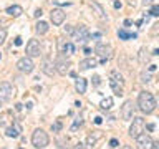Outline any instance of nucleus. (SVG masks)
I'll list each match as a JSON object with an SVG mask.
<instances>
[{
	"instance_id": "36",
	"label": "nucleus",
	"mask_w": 159,
	"mask_h": 149,
	"mask_svg": "<svg viewBox=\"0 0 159 149\" xmlns=\"http://www.w3.org/2000/svg\"><path fill=\"white\" fill-rule=\"evenodd\" d=\"M131 25H132V22L129 20V18H126V20H124V27H131Z\"/></svg>"
},
{
	"instance_id": "19",
	"label": "nucleus",
	"mask_w": 159,
	"mask_h": 149,
	"mask_svg": "<svg viewBox=\"0 0 159 149\" xmlns=\"http://www.w3.org/2000/svg\"><path fill=\"white\" fill-rule=\"evenodd\" d=\"M48 23L46 22H43V20H40V22H37V25H35V32L38 35H45L46 32H48Z\"/></svg>"
},
{
	"instance_id": "16",
	"label": "nucleus",
	"mask_w": 159,
	"mask_h": 149,
	"mask_svg": "<svg viewBox=\"0 0 159 149\" xmlns=\"http://www.w3.org/2000/svg\"><path fill=\"white\" fill-rule=\"evenodd\" d=\"M90 7L96 12V15H98V18H101V20H106V14L105 10H103V7L99 5L98 2H90Z\"/></svg>"
},
{
	"instance_id": "30",
	"label": "nucleus",
	"mask_w": 159,
	"mask_h": 149,
	"mask_svg": "<svg viewBox=\"0 0 159 149\" xmlns=\"http://www.w3.org/2000/svg\"><path fill=\"white\" fill-rule=\"evenodd\" d=\"M22 43H23L22 37H17V38H15V47H22Z\"/></svg>"
},
{
	"instance_id": "35",
	"label": "nucleus",
	"mask_w": 159,
	"mask_h": 149,
	"mask_svg": "<svg viewBox=\"0 0 159 149\" xmlns=\"http://www.w3.org/2000/svg\"><path fill=\"white\" fill-rule=\"evenodd\" d=\"M93 83H94V85H99V76H98V74H96V76H93Z\"/></svg>"
},
{
	"instance_id": "38",
	"label": "nucleus",
	"mask_w": 159,
	"mask_h": 149,
	"mask_svg": "<svg viewBox=\"0 0 159 149\" xmlns=\"http://www.w3.org/2000/svg\"><path fill=\"white\" fill-rule=\"evenodd\" d=\"M75 149H85V144H83V142H78V144L75 146Z\"/></svg>"
},
{
	"instance_id": "28",
	"label": "nucleus",
	"mask_w": 159,
	"mask_h": 149,
	"mask_svg": "<svg viewBox=\"0 0 159 149\" xmlns=\"http://www.w3.org/2000/svg\"><path fill=\"white\" fill-rule=\"evenodd\" d=\"M151 15H152V17H158V15H159V5H152Z\"/></svg>"
},
{
	"instance_id": "37",
	"label": "nucleus",
	"mask_w": 159,
	"mask_h": 149,
	"mask_svg": "<svg viewBox=\"0 0 159 149\" xmlns=\"http://www.w3.org/2000/svg\"><path fill=\"white\" fill-rule=\"evenodd\" d=\"M144 128H147L149 131H154V124H152V123H149V124H146Z\"/></svg>"
},
{
	"instance_id": "14",
	"label": "nucleus",
	"mask_w": 159,
	"mask_h": 149,
	"mask_svg": "<svg viewBox=\"0 0 159 149\" xmlns=\"http://www.w3.org/2000/svg\"><path fill=\"white\" fill-rule=\"evenodd\" d=\"M0 93L3 95V100H10L15 95V89H13V86L8 81H3L0 85Z\"/></svg>"
},
{
	"instance_id": "7",
	"label": "nucleus",
	"mask_w": 159,
	"mask_h": 149,
	"mask_svg": "<svg viewBox=\"0 0 159 149\" xmlns=\"http://www.w3.org/2000/svg\"><path fill=\"white\" fill-rule=\"evenodd\" d=\"M136 144H138V149H158L156 148V142L152 141V137L149 134H141L136 137Z\"/></svg>"
},
{
	"instance_id": "9",
	"label": "nucleus",
	"mask_w": 159,
	"mask_h": 149,
	"mask_svg": "<svg viewBox=\"0 0 159 149\" xmlns=\"http://www.w3.org/2000/svg\"><path fill=\"white\" fill-rule=\"evenodd\" d=\"M17 68H18V71H22V73L30 74L33 70H35V63H33L32 58L23 56V58H20V60L17 61Z\"/></svg>"
},
{
	"instance_id": "41",
	"label": "nucleus",
	"mask_w": 159,
	"mask_h": 149,
	"mask_svg": "<svg viewBox=\"0 0 159 149\" xmlns=\"http://www.w3.org/2000/svg\"><path fill=\"white\" fill-rule=\"evenodd\" d=\"M85 53H86V55H90V53H91V48L86 47V48H85Z\"/></svg>"
},
{
	"instance_id": "10",
	"label": "nucleus",
	"mask_w": 159,
	"mask_h": 149,
	"mask_svg": "<svg viewBox=\"0 0 159 149\" xmlns=\"http://www.w3.org/2000/svg\"><path fill=\"white\" fill-rule=\"evenodd\" d=\"M41 55V45L38 40H30L26 43V56L28 58H35Z\"/></svg>"
},
{
	"instance_id": "44",
	"label": "nucleus",
	"mask_w": 159,
	"mask_h": 149,
	"mask_svg": "<svg viewBox=\"0 0 159 149\" xmlns=\"http://www.w3.org/2000/svg\"><path fill=\"white\" fill-rule=\"evenodd\" d=\"M0 58H2V53H0Z\"/></svg>"
},
{
	"instance_id": "18",
	"label": "nucleus",
	"mask_w": 159,
	"mask_h": 149,
	"mask_svg": "<svg viewBox=\"0 0 159 149\" xmlns=\"http://www.w3.org/2000/svg\"><path fill=\"white\" fill-rule=\"evenodd\" d=\"M7 14L10 15V17H20V15L23 14V8L20 7V5H10V7L7 8Z\"/></svg>"
},
{
	"instance_id": "45",
	"label": "nucleus",
	"mask_w": 159,
	"mask_h": 149,
	"mask_svg": "<svg viewBox=\"0 0 159 149\" xmlns=\"http://www.w3.org/2000/svg\"><path fill=\"white\" fill-rule=\"evenodd\" d=\"M0 104H2V101H0Z\"/></svg>"
},
{
	"instance_id": "2",
	"label": "nucleus",
	"mask_w": 159,
	"mask_h": 149,
	"mask_svg": "<svg viewBox=\"0 0 159 149\" xmlns=\"http://www.w3.org/2000/svg\"><path fill=\"white\" fill-rule=\"evenodd\" d=\"M109 86H111L113 93L116 96H123L124 95V80L118 71H111L109 73Z\"/></svg>"
},
{
	"instance_id": "29",
	"label": "nucleus",
	"mask_w": 159,
	"mask_h": 149,
	"mask_svg": "<svg viewBox=\"0 0 159 149\" xmlns=\"http://www.w3.org/2000/svg\"><path fill=\"white\" fill-rule=\"evenodd\" d=\"M52 129H53V131H55V133H58V131H60V129H61V123H55V124H53V126H52Z\"/></svg>"
},
{
	"instance_id": "33",
	"label": "nucleus",
	"mask_w": 159,
	"mask_h": 149,
	"mask_svg": "<svg viewBox=\"0 0 159 149\" xmlns=\"http://www.w3.org/2000/svg\"><path fill=\"white\" fill-rule=\"evenodd\" d=\"M101 123H103V118L96 116V118H94V124H101Z\"/></svg>"
},
{
	"instance_id": "3",
	"label": "nucleus",
	"mask_w": 159,
	"mask_h": 149,
	"mask_svg": "<svg viewBox=\"0 0 159 149\" xmlns=\"http://www.w3.org/2000/svg\"><path fill=\"white\" fill-rule=\"evenodd\" d=\"M48 142H50V137H48V134H46L41 128H37L35 131H33V134H32V144L37 149L46 148V146H48Z\"/></svg>"
},
{
	"instance_id": "32",
	"label": "nucleus",
	"mask_w": 159,
	"mask_h": 149,
	"mask_svg": "<svg viewBox=\"0 0 159 149\" xmlns=\"http://www.w3.org/2000/svg\"><path fill=\"white\" fill-rule=\"evenodd\" d=\"M94 142H96V137H93V136H88V144H90V146H93Z\"/></svg>"
},
{
	"instance_id": "24",
	"label": "nucleus",
	"mask_w": 159,
	"mask_h": 149,
	"mask_svg": "<svg viewBox=\"0 0 159 149\" xmlns=\"http://www.w3.org/2000/svg\"><path fill=\"white\" fill-rule=\"evenodd\" d=\"M152 78H151V74L149 73H141V81L143 83H149Z\"/></svg>"
},
{
	"instance_id": "26",
	"label": "nucleus",
	"mask_w": 159,
	"mask_h": 149,
	"mask_svg": "<svg viewBox=\"0 0 159 149\" xmlns=\"http://www.w3.org/2000/svg\"><path fill=\"white\" fill-rule=\"evenodd\" d=\"M5 38H7V32L3 30V28H0V45L5 41Z\"/></svg>"
},
{
	"instance_id": "5",
	"label": "nucleus",
	"mask_w": 159,
	"mask_h": 149,
	"mask_svg": "<svg viewBox=\"0 0 159 149\" xmlns=\"http://www.w3.org/2000/svg\"><path fill=\"white\" fill-rule=\"evenodd\" d=\"M94 53H96L99 58H101V60H99V63H106V61L111 58L113 48L109 47V45L103 43V41H98V43L94 45Z\"/></svg>"
},
{
	"instance_id": "6",
	"label": "nucleus",
	"mask_w": 159,
	"mask_h": 149,
	"mask_svg": "<svg viewBox=\"0 0 159 149\" xmlns=\"http://www.w3.org/2000/svg\"><path fill=\"white\" fill-rule=\"evenodd\" d=\"M144 126H146V123L143 118H132V123L129 126V136L131 137H138L141 133H144Z\"/></svg>"
},
{
	"instance_id": "25",
	"label": "nucleus",
	"mask_w": 159,
	"mask_h": 149,
	"mask_svg": "<svg viewBox=\"0 0 159 149\" xmlns=\"http://www.w3.org/2000/svg\"><path fill=\"white\" fill-rule=\"evenodd\" d=\"M81 124H83V119H81V118H76V121H75V124L71 126V131H75V129L78 128V126H81Z\"/></svg>"
},
{
	"instance_id": "4",
	"label": "nucleus",
	"mask_w": 159,
	"mask_h": 149,
	"mask_svg": "<svg viewBox=\"0 0 159 149\" xmlns=\"http://www.w3.org/2000/svg\"><path fill=\"white\" fill-rule=\"evenodd\" d=\"M53 65H55V70H56V73L61 74V76H65V74L70 71L71 61H70V58H66V55H61V53H60L58 56L55 58Z\"/></svg>"
},
{
	"instance_id": "20",
	"label": "nucleus",
	"mask_w": 159,
	"mask_h": 149,
	"mask_svg": "<svg viewBox=\"0 0 159 149\" xmlns=\"http://www.w3.org/2000/svg\"><path fill=\"white\" fill-rule=\"evenodd\" d=\"M60 45H61V50H63V53H66V55H73L75 51H76V48H75V45H73L71 41H66V43L60 41Z\"/></svg>"
},
{
	"instance_id": "43",
	"label": "nucleus",
	"mask_w": 159,
	"mask_h": 149,
	"mask_svg": "<svg viewBox=\"0 0 159 149\" xmlns=\"http://www.w3.org/2000/svg\"><path fill=\"white\" fill-rule=\"evenodd\" d=\"M123 149H132L131 146H123Z\"/></svg>"
},
{
	"instance_id": "17",
	"label": "nucleus",
	"mask_w": 159,
	"mask_h": 149,
	"mask_svg": "<svg viewBox=\"0 0 159 149\" xmlns=\"http://www.w3.org/2000/svg\"><path fill=\"white\" fill-rule=\"evenodd\" d=\"M86 86H88V83H86L85 78H76L75 88H76V91H78L80 95H81V93H86Z\"/></svg>"
},
{
	"instance_id": "1",
	"label": "nucleus",
	"mask_w": 159,
	"mask_h": 149,
	"mask_svg": "<svg viewBox=\"0 0 159 149\" xmlns=\"http://www.w3.org/2000/svg\"><path fill=\"white\" fill-rule=\"evenodd\" d=\"M138 106L143 113L151 114V113H154L158 103H156V98H154L152 93H149V91H141L139 96H138Z\"/></svg>"
},
{
	"instance_id": "8",
	"label": "nucleus",
	"mask_w": 159,
	"mask_h": 149,
	"mask_svg": "<svg viewBox=\"0 0 159 149\" xmlns=\"http://www.w3.org/2000/svg\"><path fill=\"white\" fill-rule=\"evenodd\" d=\"M71 37H73V40H75V41H81V43H85V41L90 40V30H88L85 25L75 27Z\"/></svg>"
},
{
	"instance_id": "40",
	"label": "nucleus",
	"mask_w": 159,
	"mask_h": 149,
	"mask_svg": "<svg viewBox=\"0 0 159 149\" xmlns=\"http://www.w3.org/2000/svg\"><path fill=\"white\" fill-rule=\"evenodd\" d=\"M121 7V2H118V0H116V2H114V8H119Z\"/></svg>"
},
{
	"instance_id": "22",
	"label": "nucleus",
	"mask_w": 159,
	"mask_h": 149,
	"mask_svg": "<svg viewBox=\"0 0 159 149\" xmlns=\"http://www.w3.org/2000/svg\"><path fill=\"white\" fill-rule=\"evenodd\" d=\"M99 108L105 109V111L111 109L113 108V98H103V100H101V103H99Z\"/></svg>"
},
{
	"instance_id": "27",
	"label": "nucleus",
	"mask_w": 159,
	"mask_h": 149,
	"mask_svg": "<svg viewBox=\"0 0 159 149\" xmlns=\"http://www.w3.org/2000/svg\"><path fill=\"white\" fill-rule=\"evenodd\" d=\"M73 30H75V27H71V25H66V27H63V32H65L66 35H71Z\"/></svg>"
},
{
	"instance_id": "12",
	"label": "nucleus",
	"mask_w": 159,
	"mask_h": 149,
	"mask_svg": "<svg viewBox=\"0 0 159 149\" xmlns=\"http://www.w3.org/2000/svg\"><path fill=\"white\" fill-rule=\"evenodd\" d=\"M65 17H66V14L61 8H53L52 12H50V20H52V23L56 25V27H60V25L65 22Z\"/></svg>"
},
{
	"instance_id": "13",
	"label": "nucleus",
	"mask_w": 159,
	"mask_h": 149,
	"mask_svg": "<svg viewBox=\"0 0 159 149\" xmlns=\"http://www.w3.org/2000/svg\"><path fill=\"white\" fill-rule=\"evenodd\" d=\"M40 68H41V71H43L46 76H53V74L56 73V70H55V65H53V61L50 60V58H45V60L41 61Z\"/></svg>"
},
{
	"instance_id": "34",
	"label": "nucleus",
	"mask_w": 159,
	"mask_h": 149,
	"mask_svg": "<svg viewBox=\"0 0 159 149\" xmlns=\"http://www.w3.org/2000/svg\"><path fill=\"white\" fill-rule=\"evenodd\" d=\"M35 17H37V18L41 17V8H37V10H35Z\"/></svg>"
},
{
	"instance_id": "39",
	"label": "nucleus",
	"mask_w": 159,
	"mask_h": 149,
	"mask_svg": "<svg viewBox=\"0 0 159 149\" xmlns=\"http://www.w3.org/2000/svg\"><path fill=\"white\" fill-rule=\"evenodd\" d=\"M156 68H158L156 65H151V66H149V71H151V73H152V71H156Z\"/></svg>"
},
{
	"instance_id": "23",
	"label": "nucleus",
	"mask_w": 159,
	"mask_h": 149,
	"mask_svg": "<svg viewBox=\"0 0 159 149\" xmlns=\"http://www.w3.org/2000/svg\"><path fill=\"white\" fill-rule=\"evenodd\" d=\"M18 134H20L18 126H10V128L7 129V136H8V137H18Z\"/></svg>"
},
{
	"instance_id": "21",
	"label": "nucleus",
	"mask_w": 159,
	"mask_h": 149,
	"mask_svg": "<svg viewBox=\"0 0 159 149\" xmlns=\"http://www.w3.org/2000/svg\"><path fill=\"white\" fill-rule=\"evenodd\" d=\"M118 37L119 40H131V38H138V33H131L126 30H118Z\"/></svg>"
},
{
	"instance_id": "31",
	"label": "nucleus",
	"mask_w": 159,
	"mask_h": 149,
	"mask_svg": "<svg viewBox=\"0 0 159 149\" xmlns=\"http://www.w3.org/2000/svg\"><path fill=\"white\" fill-rule=\"evenodd\" d=\"M118 144H119L118 139H111V141H109V146H111V148H118Z\"/></svg>"
},
{
	"instance_id": "11",
	"label": "nucleus",
	"mask_w": 159,
	"mask_h": 149,
	"mask_svg": "<svg viewBox=\"0 0 159 149\" xmlns=\"http://www.w3.org/2000/svg\"><path fill=\"white\" fill-rule=\"evenodd\" d=\"M132 114H134V104H132L131 100H128L121 106V118L124 121H129V119H132Z\"/></svg>"
},
{
	"instance_id": "42",
	"label": "nucleus",
	"mask_w": 159,
	"mask_h": 149,
	"mask_svg": "<svg viewBox=\"0 0 159 149\" xmlns=\"http://www.w3.org/2000/svg\"><path fill=\"white\" fill-rule=\"evenodd\" d=\"M152 2H154V0H143V3H144V5H146V3H152Z\"/></svg>"
},
{
	"instance_id": "15",
	"label": "nucleus",
	"mask_w": 159,
	"mask_h": 149,
	"mask_svg": "<svg viewBox=\"0 0 159 149\" xmlns=\"http://www.w3.org/2000/svg\"><path fill=\"white\" fill-rule=\"evenodd\" d=\"M96 65H98V61L94 58H85L80 61V70H90V68H94Z\"/></svg>"
}]
</instances>
